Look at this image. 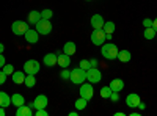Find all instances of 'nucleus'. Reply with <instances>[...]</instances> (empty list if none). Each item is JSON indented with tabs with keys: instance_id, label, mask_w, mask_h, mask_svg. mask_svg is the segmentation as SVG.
Here are the masks:
<instances>
[{
	"instance_id": "obj_1",
	"label": "nucleus",
	"mask_w": 157,
	"mask_h": 116,
	"mask_svg": "<svg viewBox=\"0 0 157 116\" xmlns=\"http://www.w3.org/2000/svg\"><path fill=\"white\" fill-rule=\"evenodd\" d=\"M118 52H120V49H118L113 43H107V44L101 46V54H102L104 58H107V60H116L118 58Z\"/></svg>"
},
{
	"instance_id": "obj_2",
	"label": "nucleus",
	"mask_w": 157,
	"mask_h": 116,
	"mask_svg": "<svg viewBox=\"0 0 157 116\" xmlns=\"http://www.w3.org/2000/svg\"><path fill=\"white\" fill-rule=\"evenodd\" d=\"M69 80H71L74 85H82V83H85V80H86V71L82 69L80 66L75 68V69H72Z\"/></svg>"
},
{
	"instance_id": "obj_3",
	"label": "nucleus",
	"mask_w": 157,
	"mask_h": 116,
	"mask_svg": "<svg viewBox=\"0 0 157 116\" xmlns=\"http://www.w3.org/2000/svg\"><path fill=\"white\" fill-rule=\"evenodd\" d=\"M35 28H36V32L39 33V35H50V32H52V22H50V19H43L41 17V21H38L36 22V25H35Z\"/></svg>"
},
{
	"instance_id": "obj_4",
	"label": "nucleus",
	"mask_w": 157,
	"mask_h": 116,
	"mask_svg": "<svg viewBox=\"0 0 157 116\" xmlns=\"http://www.w3.org/2000/svg\"><path fill=\"white\" fill-rule=\"evenodd\" d=\"M41 69V64H39L36 60H27L24 63V72L25 74H32V75H36Z\"/></svg>"
},
{
	"instance_id": "obj_5",
	"label": "nucleus",
	"mask_w": 157,
	"mask_h": 116,
	"mask_svg": "<svg viewBox=\"0 0 157 116\" xmlns=\"http://www.w3.org/2000/svg\"><path fill=\"white\" fill-rule=\"evenodd\" d=\"M11 30H13V33H14L16 36H24L25 32L29 30V25H27V22H24V21H14L13 25H11Z\"/></svg>"
},
{
	"instance_id": "obj_6",
	"label": "nucleus",
	"mask_w": 157,
	"mask_h": 116,
	"mask_svg": "<svg viewBox=\"0 0 157 116\" xmlns=\"http://www.w3.org/2000/svg\"><path fill=\"white\" fill-rule=\"evenodd\" d=\"M101 79H102V72L98 68H90L86 71V80L90 83H99Z\"/></svg>"
},
{
	"instance_id": "obj_7",
	"label": "nucleus",
	"mask_w": 157,
	"mask_h": 116,
	"mask_svg": "<svg viewBox=\"0 0 157 116\" xmlns=\"http://www.w3.org/2000/svg\"><path fill=\"white\" fill-rule=\"evenodd\" d=\"M80 97L86 99V100H91L93 99V94H94V89H93V83H82L80 85Z\"/></svg>"
},
{
	"instance_id": "obj_8",
	"label": "nucleus",
	"mask_w": 157,
	"mask_h": 116,
	"mask_svg": "<svg viewBox=\"0 0 157 116\" xmlns=\"http://www.w3.org/2000/svg\"><path fill=\"white\" fill-rule=\"evenodd\" d=\"M105 32H104L102 28L101 30H93V33H91V43H93L94 46H102L104 43H105Z\"/></svg>"
},
{
	"instance_id": "obj_9",
	"label": "nucleus",
	"mask_w": 157,
	"mask_h": 116,
	"mask_svg": "<svg viewBox=\"0 0 157 116\" xmlns=\"http://www.w3.org/2000/svg\"><path fill=\"white\" fill-rule=\"evenodd\" d=\"M57 64H58V66H61L63 69L64 68H69V64H71L69 55H66L63 50H61V52H57Z\"/></svg>"
},
{
	"instance_id": "obj_10",
	"label": "nucleus",
	"mask_w": 157,
	"mask_h": 116,
	"mask_svg": "<svg viewBox=\"0 0 157 116\" xmlns=\"http://www.w3.org/2000/svg\"><path fill=\"white\" fill-rule=\"evenodd\" d=\"M140 102H141V99H140V96H138L137 93H130V94L126 97V105H127L129 108H137Z\"/></svg>"
},
{
	"instance_id": "obj_11",
	"label": "nucleus",
	"mask_w": 157,
	"mask_h": 116,
	"mask_svg": "<svg viewBox=\"0 0 157 116\" xmlns=\"http://www.w3.org/2000/svg\"><path fill=\"white\" fill-rule=\"evenodd\" d=\"M25 41H27L29 44H36L38 43V39H39V33L36 32V28L35 30H27V32H25Z\"/></svg>"
},
{
	"instance_id": "obj_12",
	"label": "nucleus",
	"mask_w": 157,
	"mask_h": 116,
	"mask_svg": "<svg viewBox=\"0 0 157 116\" xmlns=\"http://www.w3.org/2000/svg\"><path fill=\"white\" fill-rule=\"evenodd\" d=\"M47 102H49L47 96L38 94V96L35 97V100H33V104H35V108L38 110V108H46V107H47Z\"/></svg>"
},
{
	"instance_id": "obj_13",
	"label": "nucleus",
	"mask_w": 157,
	"mask_h": 116,
	"mask_svg": "<svg viewBox=\"0 0 157 116\" xmlns=\"http://www.w3.org/2000/svg\"><path fill=\"white\" fill-rule=\"evenodd\" d=\"M104 17L101 16V14H94L93 17H91V27H93L94 30H101V28H104Z\"/></svg>"
},
{
	"instance_id": "obj_14",
	"label": "nucleus",
	"mask_w": 157,
	"mask_h": 116,
	"mask_svg": "<svg viewBox=\"0 0 157 116\" xmlns=\"http://www.w3.org/2000/svg\"><path fill=\"white\" fill-rule=\"evenodd\" d=\"M43 63L47 68H54L57 64V54H46L44 58H43Z\"/></svg>"
},
{
	"instance_id": "obj_15",
	"label": "nucleus",
	"mask_w": 157,
	"mask_h": 116,
	"mask_svg": "<svg viewBox=\"0 0 157 116\" xmlns=\"http://www.w3.org/2000/svg\"><path fill=\"white\" fill-rule=\"evenodd\" d=\"M25 74L24 71H14L11 74V79H13V82H14L16 85H22L24 83V80H25Z\"/></svg>"
},
{
	"instance_id": "obj_16",
	"label": "nucleus",
	"mask_w": 157,
	"mask_h": 116,
	"mask_svg": "<svg viewBox=\"0 0 157 116\" xmlns=\"http://www.w3.org/2000/svg\"><path fill=\"white\" fill-rule=\"evenodd\" d=\"M109 86L112 88V91L120 93V91H123V89H124V82L121 79H113V80H110V85Z\"/></svg>"
},
{
	"instance_id": "obj_17",
	"label": "nucleus",
	"mask_w": 157,
	"mask_h": 116,
	"mask_svg": "<svg viewBox=\"0 0 157 116\" xmlns=\"http://www.w3.org/2000/svg\"><path fill=\"white\" fill-rule=\"evenodd\" d=\"M25 104V97L22 96V94H19V93H14L11 96V105H14L16 108L17 107H21V105H24Z\"/></svg>"
},
{
	"instance_id": "obj_18",
	"label": "nucleus",
	"mask_w": 157,
	"mask_h": 116,
	"mask_svg": "<svg viewBox=\"0 0 157 116\" xmlns=\"http://www.w3.org/2000/svg\"><path fill=\"white\" fill-rule=\"evenodd\" d=\"M32 114H33L32 108L29 105H25V104L16 108V116H32Z\"/></svg>"
},
{
	"instance_id": "obj_19",
	"label": "nucleus",
	"mask_w": 157,
	"mask_h": 116,
	"mask_svg": "<svg viewBox=\"0 0 157 116\" xmlns=\"http://www.w3.org/2000/svg\"><path fill=\"white\" fill-rule=\"evenodd\" d=\"M75 50H77V46H75V43H72V41H68L66 44L63 46V52L66 54V55H74L75 54Z\"/></svg>"
},
{
	"instance_id": "obj_20",
	"label": "nucleus",
	"mask_w": 157,
	"mask_h": 116,
	"mask_svg": "<svg viewBox=\"0 0 157 116\" xmlns=\"http://www.w3.org/2000/svg\"><path fill=\"white\" fill-rule=\"evenodd\" d=\"M11 105V96H8L6 93L0 91V107H10Z\"/></svg>"
},
{
	"instance_id": "obj_21",
	"label": "nucleus",
	"mask_w": 157,
	"mask_h": 116,
	"mask_svg": "<svg viewBox=\"0 0 157 116\" xmlns=\"http://www.w3.org/2000/svg\"><path fill=\"white\" fill-rule=\"evenodd\" d=\"M130 58H132V55H130L129 50H120V52H118V60L121 63H129Z\"/></svg>"
},
{
	"instance_id": "obj_22",
	"label": "nucleus",
	"mask_w": 157,
	"mask_h": 116,
	"mask_svg": "<svg viewBox=\"0 0 157 116\" xmlns=\"http://www.w3.org/2000/svg\"><path fill=\"white\" fill-rule=\"evenodd\" d=\"M38 21H41V13H39V11H30L29 13V24L36 25Z\"/></svg>"
},
{
	"instance_id": "obj_23",
	"label": "nucleus",
	"mask_w": 157,
	"mask_h": 116,
	"mask_svg": "<svg viewBox=\"0 0 157 116\" xmlns=\"http://www.w3.org/2000/svg\"><path fill=\"white\" fill-rule=\"evenodd\" d=\"M24 85L27 86V88H33V86L36 85V79H35V75H32V74H27V75H25Z\"/></svg>"
},
{
	"instance_id": "obj_24",
	"label": "nucleus",
	"mask_w": 157,
	"mask_h": 116,
	"mask_svg": "<svg viewBox=\"0 0 157 116\" xmlns=\"http://www.w3.org/2000/svg\"><path fill=\"white\" fill-rule=\"evenodd\" d=\"M86 104H88V100L83 99V97H80V99H77V100H75L74 107H75L77 111H80V110H85V108H86Z\"/></svg>"
},
{
	"instance_id": "obj_25",
	"label": "nucleus",
	"mask_w": 157,
	"mask_h": 116,
	"mask_svg": "<svg viewBox=\"0 0 157 116\" xmlns=\"http://www.w3.org/2000/svg\"><path fill=\"white\" fill-rule=\"evenodd\" d=\"M155 35H157V32L154 30V27H148V28H145V32H143V36H145L146 39H154Z\"/></svg>"
},
{
	"instance_id": "obj_26",
	"label": "nucleus",
	"mask_w": 157,
	"mask_h": 116,
	"mask_svg": "<svg viewBox=\"0 0 157 116\" xmlns=\"http://www.w3.org/2000/svg\"><path fill=\"white\" fill-rule=\"evenodd\" d=\"M105 33H113L115 30H116V25H115V22H112V21H109V22H105L104 24V28H102Z\"/></svg>"
},
{
	"instance_id": "obj_27",
	"label": "nucleus",
	"mask_w": 157,
	"mask_h": 116,
	"mask_svg": "<svg viewBox=\"0 0 157 116\" xmlns=\"http://www.w3.org/2000/svg\"><path fill=\"white\" fill-rule=\"evenodd\" d=\"M110 94H112V88L110 86H102L101 88V97L102 99H109Z\"/></svg>"
},
{
	"instance_id": "obj_28",
	"label": "nucleus",
	"mask_w": 157,
	"mask_h": 116,
	"mask_svg": "<svg viewBox=\"0 0 157 116\" xmlns=\"http://www.w3.org/2000/svg\"><path fill=\"white\" fill-rule=\"evenodd\" d=\"M41 17H43V19H52V17H54V11L49 9V8L43 9V11H41Z\"/></svg>"
},
{
	"instance_id": "obj_29",
	"label": "nucleus",
	"mask_w": 157,
	"mask_h": 116,
	"mask_svg": "<svg viewBox=\"0 0 157 116\" xmlns=\"http://www.w3.org/2000/svg\"><path fill=\"white\" fill-rule=\"evenodd\" d=\"M60 77L63 80H69V77H71V71H68V68H64L61 72H60Z\"/></svg>"
},
{
	"instance_id": "obj_30",
	"label": "nucleus",
	"mask_w": 157,
	"mask_h": 116,
	"mask_svg": "<svg viewBox=\"0 0 157 116\" xmlns=\"http://www.w3.org/2000/svg\"><path fill=\"white\" fill-rule=\"evenodd\" d=\"M3 72L6 75H11L13 72H14V66H13V64H5V66H3Z\"/></svg>"
},
{
	"instance_id": "obj_31",
	"label": "nucleus",
	"mask_w": 157,
	"mask_h": 116,
	"mask_svg": "<svg viewBox=\"0 0 157 116\" xmlns=\"http://www.w3.org/2000/svg\"><path fill=\"white\" fill-rule=\"evenodd\" d=\"M78 66H80L82 69H85V71H88V69H90V60H82Z\"/></svg>"
},
{
	"instance_id": "obj_32",
	"label": "nucleus",
	"mask_w": 157,
	"mask_h": 116,
	"mask_svg": "<svg viewBox=\"0 0 157 116\" xmlns=\"http://www.w3.org/2000/svg\"><path fill=\"white\" fill-rule=\"evenodd\" d=\"M112 102H118L120 100V93H116V91H112V94H110V97H109Z\"/></svg>"
},
{
	"instance_id": "obj_33",
	"label": "nucleus",
	"mask_w": 157,
	"mask_h": 116,
	"mask_svg": "<svg viewBox=\"0 0 157 116\" xmlns=\"http://www.w3.org/2000/svg\"><path fill=\"white\" fill-rule=\"evenodd\" d=\"M6 79H8V75L3 72V69L2 71H0V85H3L5 82H6Z\"/></svg>"
},
{
	"instance_id": "obj_34",
	"label": "nucleus",
	"mask_w": 157,
	"mask_h": 116,
	"mask_svg": "<svg viewBox=\"0 0 157 116\" xmlns=\"http://www.w3.org/2000/svg\"><path fill=\"white\" fill-rule=\"evenodd\" d=\"M36 116H49V113L46 111V108H38L36 110Z\"/></svg>"
},
{
	"instance_id": "obj_35",
	"label": "nucleus",
	"mask_w": 157,
	"mask_h": 116,
	"mask_svg": "<svg viewBox=\"0 0 157 116\" xmlns=\"http://www.w3.org/2000/svg\"><path fill=\"white\" fill-rule=\"evenodd\" d=\"M143 27H145V28L152 27V21L151 19H143Z\"/></svg>"
},
{
	"instance_id": "obj_36",
	"label": "nucleus",
	"mask_w": 157,
	"mask_h": 116,
	"mask_svg": "<svg viewBox=\"0 0 157 116\" xmlns=\"http://www.w3.org/2000/svg\"><path fill=\"white\" fill-rule=\"evenodd\" d=\"M6 64V61H5V55L3 54H0V68H3Z\"/></svg>"
},
{
	"instance_id": "obj_37",
	"label": "nucleus",
	"mask_w": 157,
	"mask_h": 116,
	"mask_svg": "<svg viewBox=\"0 0 157 116\" xmlns=\"http://www.w3.org/2000/svg\"><path fill=\"white\" fill-rule=\"evenodd\" d=\"M98 66V60L96 58H91L90 60V68H96Z\"/></svg>"
},
{
	"instance_id": "obj_38",
	"label": "nucleus",
	"mask_w": 157,
	"mask_h": 116,
	"mask_svg": "<svg viewBox=\"0 0 157 116\" xmlns=\"http://www.w3.org/2000/svg\"><path fill=\"white\" fill-rule=\"evenodd\" d=\"M152 27H154V30L157 32V17H155V19L152 21Z\"/></svg>"
},
{
	"instance_id": "obj_39",
	"label": "nucleus",
	"mask_w": 157,
	"mask_h": 116,
	"mask_svg": "<svg viewBox=\"0 0 157 116\" xmlns=\"http://www.w3.org/2000/svg\"><path fill=\"white\" fill-rule=\"evenodd\" d=\"M138 108H140V110H145V108H146V105L143 104V102H140V104H138Z\"/></svg>"
},
{
	"instance_id": "obj_40",
	"label": "nucleus",
	"mask_w": 157,
	"mask_h": 116,
	"mask_svg": "<svg viewBox=\"0 0 157 116\" xmlns=\"http://www.w3.org/2000/svg\"><path fill=\"white\" fill-rule=\"evenodd\" d=\"M0 116H5V107H0Z\"/></svg>"
},
{
	"instance_id": "obj_41",
	"label": "nucleus",
	"mask_w": 157,
	"mask_h": 116,
	"mask_svg": "<svg viewBox=\"0 0 157 116\" xmlns=\"http://www.w3.org/2000/svg\"><path fill=\"white\" fill-rule=\"evenodd\" d=\"M3 50H5V46H3L2 43H0V54H3Z\"/></svg>"
},
{
	"instance_id": "obj_42",
	"label": "nucleus",
	"mask_w": 157,
	"mask_h": 116,
	"mask_svg": "<svg viewBox=\"0 0 157 116\" xmlns=\"http://www.w3.org/2000/svg\"><path fill=\"white\" fill-rule=\"evenodd\" d=\"M115 116H124V113H123V111H116Z\"/></svg>"
},
{
	"instance_id": "obj_43",
	"label": "nucleus",
	"mask_w": 157,
	"mask_h": 116,
	"mask_svg": "<svg viewBox=\"0 0 157 116\" xmlns=\"http://www.w3.org/2000/svg\"><path fill=\"white\" fill-rule=\"evenodd\" d=\"M77 113H78V111H71V113H69V116H77Z\"/></svg>"
},
{
	"instance_id": "obj_44",
	"label": "nucleus",
	"mask_w": 157,
	"mask_h": 116,
	"mask_svg": "<svg viewBox=\"0 0 157 116\" xmlns=\"http://www.w3.org/2000/svg\"><path fill=\"white\" fill-rule=\"evenodd\" d=\"M86 2H91V0H86Z\"/></svg>"
}]
</instances>
